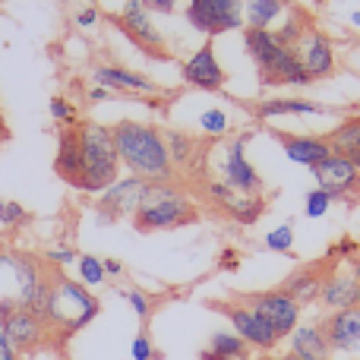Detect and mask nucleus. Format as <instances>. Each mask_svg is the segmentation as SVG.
I'll return each mask as SVG.
<instances>
[{"mask_svg": "<svg viewBox=\"0 0 360 360\" xmlns=\"http://www.w3.org/2000/svg\"><path fill=\"white\" fill-rule=\"evenodd\" d=\"M111 133L120 165L133 177L146 180V184H162V180L174 177V165H171L168 146H165V133L158 127L143 124V120H117V124H111Z\"/></svg>", "mask_w": 360, "mask_h": 360, "instance_id": "nucleus-1", "label": "nucleus"}, {"mask_svg": "<svg viewBox=\"0 0 360 360\" xmlns=\"http://www.w3.org/2000/svg\"><path fill=\"white\" fill-rule=\"evenodd\" d=\"M243 48H247L250 60L256 63V73H259L262 86H269V89L313 86V76L307 73V67L300 63L297 48L281 44L272 29H247L243 32Z\"/></svg>", "mask_w": 360, "mask_h": 360, "instance_id": "nucleus-2", "label": "nucleus"}, {"mask_svg": "<svg viewBox=\"0 0 360 360\" xmlns=\"http://www.w3.org/2000/svg\"><path fill=\"white\" fill-rule=\"evenodd\" d=\"M98 313H101V300L86 285H79L76 278H67L63 272H51L48 297H44L41 307V316L51 329L60 332V335H76Z\"/></svg>", "mask_w": 360, "mask_h": 360, "instance_id": "nucleus-3", "label": "nucleus"}, {"mask_svg": "<svg viewBox=\"0 0 360 360\" xmlns=\"http://www.w3.org/2000/svg\"><path fill=\"white\" fill-rule=\"evenodd\" d=\"M199 218V209L193 199L174 184V180H162V184H146L139 193V202L133 209V228L139 234H152V231H174L184 224H193Z\"/></svg>", "mask_w": 360, "mask_h": 360, "instance_id": "nucleus-4", "label": "nucleus"}, {"mask_svg": "<svg viewBox=\"0 0 360 360\" xmlns=\"http://www.w3.org/2000/svg\"><path fill=\"white\" fill-rule=\"evenodd\" d=\"M82 146V193H105L114 180H120V155L114 146L111 127L98 120H82L76 124Z\"/></svg>", "mask_w": 360, "mask_h": 360, "instance_id": "nucleus-5", "label": "nucleus"}, {"mask_svg": "<svg viewBox=\"0 0 360 360\" xmlns=\"http://www.w3.org/2000/svg\"><path fill=\"white\" fill-rule=\"evenodd\" d=\"M0 329H4V335L10 338L13 348H16L19 354L38 351L51 335H54V329L44 323L41 313L22 307L16 297L0 300Z\"/></svg>", "mask_w": 360, "mask_h": 360, "instance_id": "nucleus-6", "label": "nucleus"}, {"mask_svg": "<svg viewBox=\"0 0 360 360\" xmlns=\"http://www.w3.org/2000/svg\"><path fill=\"white\" fill-rule=\"evenodd\" d=\"M237 300H243L247 307H253V310L259 313L275 332H278V338H288L300 326V310H304V307H300L288 291H281V288L256 291V294H240Z\"/></svg>", "mask_w": 360, "mask_h": 360, "instance_id": "nucleus-7", "label": "nucleus"}, {"mask_svg": "<svg viewBox=\"0 0 360 360\" xmlns=\"http://www.w3.org/2000/svg\"><path fill=\"white\" fill-rule=\"evenodd\" d=\"M186 22L205 35L243 29V0H190Z\"/></svg>", "mask_w": 360, "mask_h": 360, "instance_id": "nucleus-8", "label": "nucleus"}, {"mask_svg": "<svg viewBox=\"0 0 360 360\" xmlns=\"http://www.w3.org/2000/svg\"><path fill=\"white\" fill-rule=\"evenodd\" d=\"M212 310L224 313L228 323H231V329H234L250 348H256V351H275L278 348V342H281L278 332H275L272 326L253 310V307L243 304V300L234 297L231 304H212Z\"/></svg>", "mask_w": 360, "mask_h": 360, "instance_id": "nucleus-9", "label": "nucleus"}, {"mask_svg": "<svg viewBox=\"0 0 360 360\" xmlns=\"http://www.w3.org/2000/svg\"><path fill=\"white\" fill-rule=\"evenodd\" d=\"M143 186H146V180H139V177H120V180H114L111 186H108L105 193H98V202H95V215H98V221L101 224H114V221H120V218H127V215H133V209H136V202H139V193H143Z\"/></svg>", "mask_w": 360, "mask_h": 360, "instance_id": "nucleus-10", "label": "nucleus"}, {"mask_svg": "<svg viewBox=\"0 0 360 360\" xmlns=\"http://www.w3.org/2000/svg\"><path fill=\"white\" fill-rule=\"evenodd\" d=\"M310 174L316 177V186L326 190L332 199H345L360 186V171H357V162L354 158H345V155H335L332 152L329 158L310 168Z\"/></svg>", "mask_w": 360, "mask_h": 360, "instance_id": "nucleus-11", "label": "nucleus"}, {"mask_svg": "<svg viewBox=\"0 0 360 360\" xmlns=\"http://www.w3.org/2000/svg\"><path fill=\"white\" fill-rule=\"evenodd\" d=\"M114 22H117L120 29H124L127 35L146 51V54L165 57V51H162L165 38H162V32L155 29V22H152V16H149V10H146L143 0H127L124 10H120V16L114 19Z\"/></svg>", "mask_w": 360, "mask_h": 360, "instance_id": "nucleus-12", "label": "nucleus"}, {"mask_svg": "<svg viewBox=\"0 0 360 360\" xmlns=\"http://www.w3.org/2000/svg\"><path fill=\"white\" fill-rule=\"evenodd\" d=\"M221 180L234 193H243V196H262V177L247 158V136L234 139V143L228 146V152H224Z\"/></svg>", "mask_w": 360, "mask_h": 360, "instance_id": "nucleus-13", "label": "nucleus"}, {"mask_svg": "<svg viewBox=\"0 0 360 360\" xmlns=\"http://www.w3.org/2000/svg\"><path fill=\"white\" fill-rule=\"evenodd\" d=\"M326 342L332 354H357L360 351V307L335 310L326 319H319Z\"/></svg>", "mask_w": 360, "mask_h": 360, "instance_id": "nucleus-14", "label": "nucleus"}, {"mask_svg": "<svg viewBox=\"0 0 360 360\" xmlns=\"http://www.w3.org/2000/svg\"><path fill=\"white\" fill-rule=\"evenodd\" d=\"M294 48H297L300 63H304L307 73L313 76V82L335 76V48H332V41H329V35H326V32L307 29L304 38H300Z\"/></svg>", "mask_w": 360, "mask_h": 360, "instance_id": "nucleus-15", "label": "nucleus"}, {"mask_svg": "<svg viewBox=\"0 0 360 360\" xmlns=\"http://www.w3.org/2000/svg\"><path fill=\"white\" fill-rule=\"evenodd\" d=\"M54 171L63 184L82 190V146H79V130H76V124H60V130H57Z\"/></svg>", "mask_w": 360, "mask_h": 360, "instance_id": "nucleus-16", "label": "nucleus"}, {"mask_svg": "<svg viewBox=\"0 0 360 360\" xmlns=\"http://www.w3.org/2000/svg\"><path fill=\"white\" fill-rule=\"evenodd\" d=\"M224 76L228 73L221 70L212 44L199 48L196 54L184 63V70H180V79H184L190 89H199V92H218V89L224 86Z\"/></svg>", "mask_w": 360, "mask_h": 360, "instance_id": "nucleus-17", "label": "nucleus"}, {"mask_svg": "<svg viewBox=\"0 0 360 360\" xmlns=\"http://www.w3.org/2000/svg\"><path fill=\"white\" fill-rule=\"evenodd\" d=\"M92 79L98 82V86L111 89L114 95H124V98H133V95H158V86L149 76L136 73V70H127V67L98 63V67L92 70Z\"/></svg>", "mask_w": 360, "mask_h": 360, "instance_id": "nucleus-18", "label": "nucleus"}, {"mask_svg": "<svg viewBox=\"0 0 360 360\" xmlns=\"http://www.w3.org/2000/svg\"><path fill=\"white\" fill-rule=\"evenodd\" d=\"M272 136L281 143L285 155L294 165H304V168H316L323 158L332 155V146L326 136H297V133H281V130H272Z\"/></svg>", "mask_w": 360, "mask_h": 360, "instance_id": "nucleus-19", "label": "nucleus"}, {"mask_svg": "<svg viewBox=\"0 0 360 360\" xmlns=\"http://www.w3.org/2000/svg\"><path fill=\"white\" fill-rule=\"evenodd\" d=\"M360 288L351 272H329L323 275V288H319V304L329 313L335 310H348V307H357Z\"/></svg>", "mask_w": 360, "mask_h": 360, "instance_id": "nucleus-20", "label": "nucleus"}, {"mask_svg": "<svg viewBox=\"0 0 360 360\" xmlns=\"http://www.w3.org/2000/svg\"><path fill=\"white\" fill-rule=\"evenodd\" d=\"M291 357L294 360H329V342H326L319 323H300L297 329L291 332Z\"/></svg>", "mask_w": 360, "mask_h": 360, "instance_id": "nucleus-21", "label": "nucleus"}, {"mask_svg": "<svg viewBox=\"0 0 360 360\" xmlns=\"http://www.w3.org/2000/svg\"><path fill=\"white\" fill-rule=\"evenodd\" d=\"M285 114H291V117H304V114L323 117V114H332V108L310 98H262L256 105V117L259 120H275V117H285Z\"/></svg>", "mask_w": 360, "mask_h": 360, "instance_id": "nucleus-22", "label": "nucleus"}, {"mask_svg": "<svg viewBox=\"0 0 360 360\" xmlns=\"http://www.w3.org/2000/svg\"><path fill=\"white\" fill-rule=\"evenodd\" d=\"M319 288H323V275L316 266H300L281 281V291H288L300 307L316 304L319 300Z\"/></svg>", "mask_w": 360, "mask_h": 360, "instance_id": "nucleus-23", "label": "nucleus"}, {"mask_svg": "<svg viewBox=\"0 0 360 360\" xmlns=\"http://www.w3.org/2000/svg\"><path fill=\"white\" fill-rule=\"evenodd\" d=\"M326 139H329V146H332V152H335V155L354 158V162H357V158H360V114L345 117Z\"/></svg>", "mask_w": 360, "mask_h": 360, "instance_id": "nucleus-24", "label": "nucleus"}, {"mask_svg": "<svg viewBox=\"0 0 360 360\" xmlns=\"http://www.w3.org/2000/svg\"><path fill=\"white\" fill-rule=\"evenodd\" d=\"M285 10L288 0H243V22L247 29H269Z\"/></svg>", "mask_w": 360, "mask_h": 360, "instance_id": "nucleus-25", "label": "nucleus"}, {"mask_svg": "<svg viewBox=\"0 0 360 360\" xmlns=\"http://www.w3.org/2000/svg\"><path fill=\"white\" fill-rule=\"evenodd\" d=\"M209 351H215V354H221V357H231V360H250V354H253V348H250L234 329L215 332V335L209 338Z\"/></svg>", "mask_w": 360, "mask_h": 360, "instance_id": "nucleus-26", "label": "nucleus"}, {"mask_svg": "<svg viewBox=\"0 0 360 360\" xmlns=\"http://www.w3.org/2000/svg\"><path fill=\"white\" fill-rule=\"evenodd\" d=\"M224 212H228V215L234 218L237 224H256L262 218V212H266V199H262V196H243V193H237V196L231 199L228 205H224Z\"/></svg>", "mask_w": 360, "mask_h": 360, "instance_id": "nucleus-27", "label": "nucleus"}, {"mask_svg": "<svg viewBox=\"0 0 360 360\" xmlns=\"http://www.w3.org/2000/svg\"><path fill=\"white\" fill-rule=\"evenodd\" d=\"M165 146H168L171 165H190V158L196 155V139H193L190 133L168 130L165 133Z\"/></svg>", "mask_w": 360, "mask_h": 360, "instance_id": "nucleus-28", "label": "nucleus"}, {"mask_svg": "<svg viewBox=\"0 0 360 360\" xmlns=\"http://www.w3.org/2000/svg\"><path fill=\"white\" fill-rule=\"evenodd\" d=\"M76 272H79V285L86 288H98L108 281V272H105V259H98V256L92 253H82L79 259H76Z\"/></svg>", "mask_w": 360, "mask_h": 360, "instance_id": "nucleus-29", "label": "nucleus"}, {"mask_svg": "<svg viewBox=\"0 0 360 360\" xmlns=\"http://www.w3.org/2000/svg\"><path fill=\"white\" fill-rule=\"evenodd\" d=\"M120 297L130 304V310L136 313L139 323H146V319L152 316V307H155V300H152L146 291H139V288H124V291H120Z\"/></svg>", "mask_w": 360, "mask_h": 360, "instance_id": "nucleus-30", "label": "nucleus"}, {"mask_svg": "<svg viewBox=\"0 0 360 360\" xmlns=\"http://www.w3.org/2000/svg\"><path fill=\"white\" fill-rule=\"evenodd\" d=\"M294 247V228L291 221L278 224V228H272L266 234V250H272V253H291Z\"/></svg>", "mask_w": 360, "mask_h": 360, "instance_id": "nucleus-31", "label": "nucleus"}, {"mask_svg": "<svg viewBox=\"0 0 360 360\" xmlns=\"http://www.w3.org/2000/svg\"><path fill=\"white\" fill-rule=\"evenodd\" d=\"M199 130H202L205 136H221V133H228V114H224L221 108L202 111L199 114Z\"/></svg>", "mask_w": 360, "mask_h": 360, "instance_id": "nucleus-32", "label": "nucleus"}, {"mask_svg": "<svg viewBox=\"0 0 360 360\" xmlns=\"http://www.w3.org/2000/svg\"><path fill=\"white\" fill-rule=\"evenodd\" d=\"M332 202H335V199H332L326 190H319V186H316V190H310L304 196V215L307 218H323L326 212L332 209Z\"/></svg>", "mask_w": 360, "mask_h": 360, "instance_id": "nucleus-33", "label": "nucleus"}, {"mask_svg": "<svg viewBox=\"0 0 360 360\" xmlns=\"http://www.w3.org/2000/svg\"><path fill=\"white\" fill-rule=\"evenodd\" d=\"M307 22H310V19H307ZM307 22H304V19H297V16H291L278 32H275V38H278L281 44H291V48H294V44H297L300 38H304V32L310 29Z\"/></svg>", "mask_w": 360, "mask_h": 360, "instance_id": "nucleus-34", "label": "nucleus"}, {"mask_svg": "<svg viewBox=\"0 0 360 360\" xmlns=\"http://www.w3.org/2000/svg\"><path fill=\"white\" fill-rule=\"evenodd\" d=\"M25 218H29L25 205H19L16 199H0V224H6V228H16V224H22Z\"/></svg>", "mask_w": 360, "mask_h": 360, "instance_id": "nucleus-35", "label": "nucleus"}, {"mask_svg": "<svg viewBox=\"0 0 360 360\" xmlns=\"http://www.w3.org/2000/svg\"><path fill=\"white\" fill-rule=\"evenodd\" d=\"M130 357L133 360H158L162 354H158V348H155V342L149 338V332H139L136 338H133V345H130Z\"/></svg>", "mask_w": 360, "mask_h": 360, "instance_id": "nucleus-36", "label": "nucleus"}, {"mask_svg": "<svg viewBox=\"0 0 360 360\" xmlns=\"http://www.w3.org/2000/svg\"><path fill=\"white\" fill-rule=\"evenodd\" d=\"M76 259H79V253H76L73 247H51L44 250V262H48L51 269H63V266H76Z\"/></svg>", "mask_w": 360, "mask_h": 360, "instance_id": "nucleus-37", "label": "nucleus"}, {"mask_svg": "<svg viewBox=\"0 0 360 360\" xmlns=\"http://www.w3.org/2000/svg\"><path fill=\"white\" fill-rule=\"evenodd\" d=\"M205 193H209V199H212V202H218V205H228L231 199L237 196V193L231 190L224 180H209V184H205Z\"/></svg>", "mask_w": 360, "mask_h": 360, "instance_id": "nucleus-38", "label": "nucleus"}, {"mask_svg": "<svg viewBox=\"0 0 360 360\" xmlns=\"http://www.w3.org/2000/svg\"><path fill=\"white\" fill-rule=\"evenodd\" d=\"M51 117H54V124H73L76 111L67 105V98H51Z\"/></svg>", "mask_w": 360, "mask_h": 360, "instance_id": "nucleus-39", "label": "nucleus"}, {"mask_svg": "<svg viewBox=\"0 0 360 360\" xmlns=\"http://www.w3.org/2000/svg\"><path fill=\"white\" fill-rule=\"evenodd\" d=\"M143 4L149 13H162V16H168V13L177 10V0H143Z\"/></svg>", "mask_w": 360, "mask_h": 360, "instance_id": "nucleus-40", "label": "nucleus"}, {"mask_svg": "<svg viewBox=\"0 0 360 360\" xmlns=\"http://www.w3.org/2000/svg\"><path fill=\"white\" fill-rule=\"evenodd\" d=\"M0 360H19V351L13 348V342L4 335V329H0Z\"/></svg>", "mask_w": 360, "mask_h": 360, "instance_id": "nucleus-41", "label": "nucleus"}, {"mask_svg": "<svg viewBox=\"0 0 360 360\" xmlns=\"http://www.w3.org/2000/svg\"><path fill=\"white\" fill-rule=\"evenodd\" d=\"M76 22H79L82 29L95 25V22H98V10H95V6H86V10H79V13H76Z\"/></svg>", "mask_w": 360, "mask_h": 360, "instance_id": "nucleus-42", "label": "nucleus"}, {"mask_svg": "<svg viewBox=\"0 0 360 360\" xmlns=\"http://www.w3.org/2000/svg\"><path fill=\"white\" fill-rule=\"evenodd\" d=\"M108 98H117V95H114L111 89H105V86H95L92 92H89V101H92V105H98V101H108Z\"/></svg>", "mask_w": 360, "mask_h": 360, "instance_id": "nucleus-43", "label": "nucleus"}, {"mask_svg": "<svg viewBox=\"0 0 360 360\" xmlns=\"http://www.w3.org/2000/svg\"><path fill=\"white\" fill-rule=\"evenodd\" d=\"M105 272H108V278H111V275H124V262L108 256V259H105Z\"/></svg>", "mask_w": 360, "mask_h": 360, "instance_id": "nucleus-44", "label": "nucleus"}, {"mask_svg": "<svg viewBox=\"0 0 360 360\" xmlns=\"http://www.w3.org/2000/svg\"><path fill=\"white\" fill-rule=\"evenodd\" d=\"M221 269H237V253L234 250H224L221 253Z\"/></svg>", "mask_w": 360, "mask_h": 360, "instance_id": "nucleus-45", "label": "nucleus"}, {"mask_svg": "<svg viewBox=\"0 0 360 360\" xmlns=\"http://www.w3.org/2000/svg\"><path fill=\"white\" fill-rule=\"evenodd\" d=\"M199 360H231V357H221V354H215V351H199Z\"/></svg>", "mask_w": 360, "mask_h": 360, "instance_id": "nucleus-46", "label": "nucleus"}, {"mask_svg": "<svg viewBox=\"0 0 360 360\" xmlns=\"http://www.w3.org/2000/svg\"><path fill=\"white\" fill-rule=\"evenodd\" d=\"M351 275H354V281H357V288H360V259L351 262Z\"/></svg>", "mask_w": 360, "mask_h": 360, "instance_id": "nucleus-47", "label": "nucleus"}, {"mask_svg": "<svg viewBox=\"0 0 360 360\" xmlns=\"http://www.w3.org/2000/svg\"><path fill=\"white\" fill-rule=\"evenodd\" d=\"M6 136H10V130H6V124H4V114H0V143H4Z\"/></svg>", "mask_w": 360, "mask_h": 360, "instance_id": "nucleus-48", "label": "nucleus"}, {"mask_svg": "<svg viewBox=\"0 0 360 360\" xmlns=\"http://www.w3.org/2000/svg\"><path fill=\"white\" fill-rule=\"evenodd\" d=\"M351 22H354L357 29H360V13H351Z\"/></svg>", "mask_w": 360, "mask_h": 360, "instance_id": "nucleus-49", "label": "nucleus"}, {"mask_svg": "<svg viewBox=\"0 0 360 360\" xmlns=\"http://www.w3.org/2000/svg\"><path fill=\"white\" fill-rule=\"evenodd\" d=\"M262 360H294L291 354H285V357H262Z\"/></svg>", "mask_w": 360, "mask_h": 360, "instance_id": "nucleus-50", "label": "nucleus"}, {"mask_svg": "<svg viewBox=\"0 0 360 360\" xmlns=\"http://www.w3.org/2000/svg\"><path fill=\"white\" fill-rule=\"evenodd\" d=\"M357 171H360V158H357Z\"/></svg>", "mask_w": 360, "mask_h": 360, "instance_id": "nucleus-51", "label": "nucleus"}, {"mask_svg": "<svg viewBox=\"0 0 360 360\" xmlns=\"http://www.w3.org/2000/svg\"><path fill=\"white\" fill-rule=\"evenodd\" d=\"M357 360H360V357H357Z\"/></svg>", "mask_w": 360, "mask_h": 360, "instance_id": "nucleus-52", "label": "nucleus"}]
</instances>
